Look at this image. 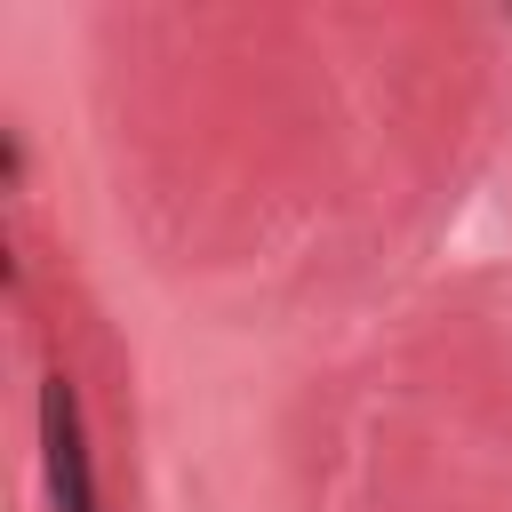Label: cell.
Masks as SVG:
<instances>
[{"label":"cell","instance_id":"obj_1","mask_svg":"<svg viewBox=\"0 0 512 512\" xmlns=\"http://www.w3.org/2000/svg\"><path fill=\"white\" fill-rule=\"evenodd\" d=\"M40 464H48V504L56 512H104L96 472H88V440H80V400H72L64 376L40 384Z\"/></svg>","mask_w":512,"mask_h":512}]
</instances>
